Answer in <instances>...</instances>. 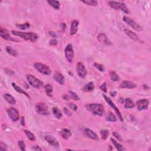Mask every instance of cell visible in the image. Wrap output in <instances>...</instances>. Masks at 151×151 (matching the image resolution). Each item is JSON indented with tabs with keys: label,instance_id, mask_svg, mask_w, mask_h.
<instances>
[{
	"label": "cell",
	"instance_id": "obj_2",
	"mask_svg": "<svg viewBox=\"0 0 151 151\" xmlns=\"http://www.w3.org/2000/svg\"><path fill=\"white\" fill-rule=\"evenodd\" d=\"M87 110L92 113L93 115L99 116H103L105 115V110L104 106L99 103H90L87 104L86 106Z\"/></svg>",
	"mask_w": 151,
	"mask_h": 151
},
{
	"label": "cell",
	"instance_id": "obj_13",
	"mask_svg": "<svg viewBox=\"0 0 151 151\" xmlns=\"http://www.w3.org/2000/svg\"><path fill=\"white\" fill-rule=\"evenodd\" d=\"M0 36L2 38H3L7 41H18L17 39H15L12 37L9 34L8 31L6 28H1L0 29Z\"/></svg>",
	"mask_w": 151,
	"mask_h": 151
},
{
	"label": "cell",
	"instance_id": "obj_23",
	"mask_svg": "<svg viewBox=\"0 0 151 151\" xmlns=\"http://www.w3.org/2000/svg\"><path fill=\"white\" fill-rule=\"evenodd\" d=\"M60 135L64 139H68L71 136V132L70 130L67 129H63L61 130Z\"/></svg>",
	"mask_w": 151,
	"mask_h": 151
},
{
	"label": "cell",
	"instance_id": "obj_14",
	"mask_svg": "<svg viewBox=\"0 0 151 151\" xmlns=\"http://www.w3.org/2000/svg\"><path fill=\"white\" fill-rule=\"evenodd\" d=\"M84 133L85 135L89 138H90L91 139L95 140H99V137L98 135L96 134V133L93 132V130L91 129H89L88 128H85L84 129Z\"/></svg>",
	"mask_w": 151,
	"mask_h": 151
},
{
	"label": "cell",
	"instance_id": "obj_49",
	"mask_svg": "<svg viewBox=\"0 0 151 151\" xmlns=\"http://www.w3.org/2000/svg\"><path fill=\"white\" fill-rule=\"evenodd\" d=\"M116 94H117V93H116V91H112L110 92V95L111 96H112V97H115V96L116 95Z\"/></svg>",
	"mask_w": 151,
	"mask_h": 151
},
{
	"label": "cell",
	"instance_id": "obj_40",
	"mask_svg": "<svg viewBox=\"0 0 151 151\" xmlns=\"http://www.w3.org/2000/svg\"><path fill=\"white\" fill-rule=\"evenodd\" d=\"M67 105L69 108H70L71 110H73V111H77V105H76L75 104H74L73 103H67Z\"/></svg>",
	"mask_w": 151,
	"mask_h": 151
},
{
	"label": "cell",
	"instance_id": "obj_50",
	"mask_svg": "<svg viewBox=\"0 0 151 151\" xmlns=\"http://www.w3.org/2000/svg\"><path fill=\"white\" fill-rule=\"evenodd\" d=\"M70 96L69 95H64L63 96V99L64 100H69V99H70Z\"/></svg>",
	"mask_w": 151,
	"mask_h": 151
},
{
	"label": "cell",
	"instance_id": "obj_15",
	"mask_svg": "<svg viewBox=\"0 0 151 151\" xmlns=\"http://www.w3.org/2000/svg\"><path fill=\"white\" fill-rule=\"evenodd\" d=\"M45 139L47 142L49 144L51 145L53 147L55 148H59V143L58 142V140L54 138L53 136L51 135H47L45 137Z\"/></svg>",
	"mask_w": 151,
	"mask_h": 151
},
{
	"label": "cell",
	"instance_id": "obj_12",
	"mask_svg": "<svg viewBox=\"0 0 151 151\" xmlns=\"http://www.w3.org/2000/svg\"><path fill=\"white\" fill-rule=\"evenodd\" d=\"M137 106L138 109L141 111L143 110H147L149 108V101L148 99H140L137 101Z\"/></svg>",
	"mask_w": 151,
	"mask_h": 151
},
{
	"label": "cell",
	"instance_id": "obj_44",
	"mask_svg": "<svg viewBox=\"0 0 151 151\" xmlns=\"http://www.w3.org/2000/svg\"><path fill=\"white\" fill-rule=\"evenodd\" d=\"M50 44L52 46H56L57 44V41L56 39H52L50 41Z\"/></svg>",
	"mask_w": 151,
	"mask_h": 151
},
{
	"label": "cell",
	"instance_id": "obj_48",
	"mask_svg": "<svg viewBox=\"0 0 151 151\" xmlns=\"http://www.w3.org/2000/svg\"><path fill=\"white\" fill-rule=\"evenodd\" d=\"M49 34H50V36L52 37H55L56 36V34L55 33H54L53 31H50L49 32Z\"/></svg>",
	"mask_w": 151,
	"mask_h": 151
},
{
	"label": "cell",
	"instance_id": "obj_26",
	"mask_svg": "<svg viewBox=\"0 0 151 151\" xmlns=\"http://www.w3.org/2000/svg\"><path fill=\"white\" fill-rule=\"evenodd\" d=\"M135 105L130 98H126L125 100V107L127 109L134 108Z\"/></svg>",
	"mask_w": 151,
	"mask_h": 151
},
{
	"label": "cell",
	"instance_id": "obj_16",
	"mask_svg": "<svg viewBox=\"0 0 151 151\" xmlns=\"http://www.w3.org/2000/svg\"><path fill=\"white\" fill-rule=\"evenodd\" d=\"M98 40L100 43L105 44L106 45H110V44H112V42L109 40V39L107 37L106 34L104 33H100L99 34L98 36Z\"/></svg>",
	"mask_w": 151,
	"mask_h": 151
},
{
	"label": "cell",
	"instance_id": "obj_20",
	"mask_svg": "<svg viewBox=\"0 0 151 151\" xmlns=\"http://www.w3.org/2000/svg\"><path fill=\"white\" fill-rule=\"evenodd\" d=\"M79 24V21L76 20H73L72 22H71L70 27V35L73 36L76 34L78 30Z\"/></svg>",
	"mask_w": 151,
	"mask_h": 151
},
{
	"label": "cell",
	"instance_id": "obj_7",
	"mask_svg": "<svg viewBox=\"0 0 151 151\" xmlns=\"http://www.w3.org/2000/svg\"><path fill=\"white\" fill-rule=\"evenodd\" d=\"M36 112L41 115H48L50 114L47 105L44 103H37L36 106Z\"/></svg>",
	"mask_w": 151,
	"mask_h": 151
},
{
	"label": "cell",
	"instance_id": "obj_19",
	"mask_svg": "<svg viewBox=\"0 0 151 151\" xmlns=\"http://www.w3.org/2000/svg\"><path fill=\"white\" fill-rule=\"evenodd\" d=\"M54 79L61 85H63L65 83V78L64 76L59 72H55L54 75Z\"/></svg>",
	"mask_w": 151,
	"mask_h": 151
},
{
	"label": "cell",
	"instance_id": "obj_27",
	"mask_svg": "<svg viewBox=\"0 0 151 151\" xmlns=\"http://www.w3.org/2000/svg\"><path fill=\"white\" fill-rule=\"evenodd\" d=\"M47 3L50 5L51 7L56 9V10L60 9V2L58 1H52V0H51V1H47Z\"/></svg>",
	"mask_w": 151,
	"mask_h": 151
},
{
	"label": "cell",
	"instance_id": "obj_11",
	"mask_svg": "<svg viewBox=\"0 0 151 151\" xmlns=\"http://www.w3.org/2000/svg\"><path fill=\"white\" fill-rule=\"evenodd\" d=\"M76 71L79 76L81 78H85L87 74V69L84 66V64L81 62H79L77 64Z\"/></svg>",
	"mask_w": 151,
	"mask_h": 151
},
{
	"label": "cell",
	"instance_id": "obj_10",
	"mask_svg": "<svg viewBox=\"0 0 151 151\" xmlns=\"http://www.w3.org/2000/svg\"><path fill=\"white\" fill-rule=\"evenodd\" d=\"M7 113L8 117L13 122H17L20 119V114L18 110L14 108H10L7 109Z\"/></svg>",
	"mask_w": 151,
	"mask_h": 151
},
{
	"label": "cell",
	"instance_id": "obj_22",
	"mask_svg": "<svg viewBox=\"0 0 151 151\" xmlns=\"http://www.w3.org/2000/svg\"><path fill=\"white\" fill-rule=\"evenodd\" d=\"M4 98L7 102L10 104V105H14L16 104V100L15 99V98L13 97V96H11L10 94H8V93L4 94Z\"/></svg>",
	"mask_w": 151,
	"mask_h": 151
},
{
	"label": "cell",
	"instance_id": "obj_33",
	"mask_svg": "<svg viewBox=\"0 0 151 151\" xmlns=\"http://www.w3.org/2000/svg\"><path fill=\"white\" fill-rule=\"evenodd\" d=\"M109 76L111 80L113 81H118L119 80V77L115 71H112L109 73Z\"/></svg>",
	"mask_w": 151,
	"mask_h": 151
},
{
	"label": "cell",
	"instance_id": "obj_32",
	"mask_svg": "<svg viewBox=\"0 0 151 151\" xmlns=\"http://www.w3.org/2000/svg\"><path fill=\"white\" fill-rule=\"evenodd\" d=\"M24 133L26 135L27 138L29 140H30L31 141H35L36 138V136L34 135L33 133H32L31 131H30L28 130H24Z\"/></svg>",
	"mask_w": 151,
	"mask_h": 151
},
{
	"label": "cell",
	"instance_id": "obj_43",
	"mask_svg": "<svg viewBox=\"0 0 151 151\" xmlns=\"http://www.w3.org/2000/svg\"><path fill=\"white\" fill-rule=\"evenodd\" d=\"M0 149L2 151H6L7 150V145L2 142H1V147H0Z\"/></svg>",
	"mask_w": 151,
	"mask_h": 151
},
{
	"label": "cell",
	"instance_id": "obj_37",
	"mask_svg": "<svg viewBox=\"0 0 151 151\" xmlns=\"http://www.w3.org/2000/svg\"><path fill=\"white\" fill-rule=\"evenodd\" d=\"M69 96H70V98L71 99H72L74 100L77 101L80 100V98H79V96L77 95V94L75 92H73L72 91H69Z\"/></svg>",
	"mask_w": 151,
	"mask_h": 151
},
{
	"label": "cell",
	"instance_id": "obj_6",
	"mask_svg": "<svg viewBox=\"0 0 151 151\" xmlns=\"http://www.w3.org/2000/svg\"><path fill=\"white\" fill-rule=\"evenodd\" d=\"M123 20L124 21L126 24H128L130 27H132L133 30H135L137 31H142V27L140 25H139L137 23H136L133 19L130 18V17L128 16H124L123 18Z\"/></svg>",
	"mask_w": 151,
	"mask_h": 151
},
{
	"label": "cell",
	"instance_id": "obj_21",
	"mask_svg": "<svg viewBox=\"0 0 151 151\" xmlns=\"http://www.w3.org/2000/svg\"><path fill=\"white\" fill-rule=\"evenodd\" d=\"M12 86L13 87L14 89V90H16L17 92H18L20 94H22V95H25L27 98H28V99H30V96L27 93L26 91H24L23 89H21L20 86H17L15 83H12Z\"/></svg>",
	"mask_w": 151,
	"mask_h": 151
},
{
	"label": "cell",
	"instance_id": "obj_3",
	"mask_svg": "<svg viewBox=\"0 0 151 151\" xmlns=\"http://www.w3.org/2000/svg\"><path fill=\"white\" fill-rule=\"evenodd\" d=\"M108 4L111 8L115 9L116 10H121L126 14L130 13L129 9L123 2L117 1H109Z\"/></svg>",
	"mask_w": 151,
	"mask_h": 151
},
{
	"label": "cell",
	"instance_id": "obj_47",
	"mask_svg": "<svg viewBox=\"0 0 151 151\" xmlns=\"http://www.w3.org/2000/svg\"><path fill=\"white\" fill-rule=\"evenodd\" d=\"M21 124L22 126H25V120H24V118L22 117L21 118Z\"/></svg>",
	"mask_w": 151,
	"mask_h": 151
},
{
	"label": "cell",
	"instance_id": "obj_5",
	"mask_svg": "<svg viewBox=\"0 0 151 151\" xmlns=\"http://www.w3.org/2000/svg\"><path fill=\"white\" fill-rule=\"evenodd\" d=\"M34 67L38 72L41 74H43L44 75L48 76L50 75L51 73V71L50 70V69L49 68V67L45 65V64H44L37 62L34 63Z\"/></svg>",
	"mask_w": 151,
	"mask_h": 151
},
{
	"label": "cell",
	"instance_id": "obj_17",
	"mask_svg": "<svg viewBox=\"0 0 151 151\" xmlns=\"http://www.w3.org/2000/svg\"><path fill=\"white\" fill-rule=\"evenodd\" d=\"M136 84L132 81L124 80L121 82L119 87L122 89H134L136 87Z\"/></svg>",
	"mask_w": 151,
	"mask_h": 151
},
{
	"label": "cell",
	"instance_id": "obj_8",
	"mask_svg": "<svg viewBox=\"0 0 151 151\" xmlns=\"http://www.w3.org/2000/svg\"><path fill=\"white\" fill-rule=\"evenodd\" d=\"M103 98H105V99L106 102L108 103V105H109L111 108H113V109H114V110H115V113H116V115H117V116H118V118L121 121V122H123V117L122 116V114H121L120 110L118 109V108L115 105V103L113 102L112 100H111L108 97V96H106L105 95H103Z\"/></svg>",
	"mask_w": 151,
	"mask_h": 151
},
{
	"label": "cell",
	"instance_id": "obj_9",
	"mask_svg": "<svg viewBox=\"0 0 151 151\" xmlns=\"http://www.w3.org/2000/svg\"><path fill=\"white\" fill-rule=\"evenodd\" d=\"M65 52V56L68 61L69 63H71L73 62L74 56H75V53H74V50L73 48V46L71 44H69L64 50Z\"/></svg>",
	"mask_w": 151,
	"mask_h": 151
},
{
	"label": "cell",
	"instance_id": "obj_28",
	"mask_svg": "<svg viewBox=\"0 0 151 151\" xmlns=\"http://www.w3.org/2000/svg\"><path fill=\"white\" fill-rule=\"evenodd\" d=\"M106 120L109 121V122H115L117 121V118H116L115 115L112 112H109L107 113V115H106Z\"/></svg>",
	"mask_w": 151,
	"mask_h": 151
},
{
	"label": "cell",
	"instance_id": "obj_4",
	"mask_svg": "<svg viewBox=\"0 0 151 151\" xmlns=\"http://www.w3.org/2000/svg\"><path fill=\"white\" fill-rule=\"evenodd\" d=\"M27 79L28 80L30 85L36 89H40L43 86V82L40 79L36 78L35 76L31 75L27 76Z\"/></svg>",
	"mask_w": 151,
	"mask_h": 151
},
{
	"label": "cell",
	"instance_id": "obj_36",
	"mask_svg": "<svg viewBox=\"0 0 151 151\" xmlns=\"http://www.w3.org/2000/svg\"><path fill=\"white\" fill-rule=\"evenodd\" d=\"M30 25V24L28 23H24V24H16V27L17 28H18V29L21 30H26L27 28H28Z\"/></svg>",
	"mask_w": 151,
	"mask_h": 151
},
{
	"label": "cell",
	"instance_id": "obj_42",
	"mask_svg": "<svg viewBox=\"0 0 151 151\" xmlns=\"http://www.w3.org/2000/svg\"><path fill=\"white\" fill-rule=\"evenodd\" d=\"M100 90L103 91V92L106 93L107 92V85H106V83H103L102 85L100 86Z\"/></svg>",
	"mask_w": 151,
	"mask_h": 151
},
{
	"label": "cell",
	"instance_id": "obj_51",
	"mask_svg": "<svg viewBox=\"0 0 151 151\" xmlns=\"http://www.w3.org/2000/svg\"><path fill=\"white\" fill-rule=\"evenodd\" d=\"M143 88H144L145 90H146V89H147V90H148V89H149V87H148V86H147V85H143Z\"/></svg>",
	"mask_w": 151,
	"mask_h": 151
},
{
	"label": "cell",
	"instance_id": "obj_18",
	"mask_svg": "<svg viewBox=\"0 0 151 151\" xmlns=\"http://www.w3.org/2000/svg\"><path fill=\"white\" fill-rule=\"evenodd\" d=\"M124 32L130 39H132L135 41H140V38L139 37V36L135 33H134V32H133L132 31L127 28H125L124 30Z\"/></svg>",
	"mask_w": 151,
	"mask_h": 151
},
{
	"label": "cell",
	"instance_id": "obj_34",
	"mask_svg": "<svg viewBox=\"0 0 151 151\" xmlns=\"http://www.w3.org/2000/svg\"><path fill=\"white\" fill-rule=\"evenodd\" d=\"M109 135V131L107 129H103L100 131V136L103 140H106Z\"/></svg>",
	"mask_w": 151,
	"mask_h": 151
},
{
	"label": "cell",
	"instance_id": "obj_46",
	"mask_svg": "<svg viewBox=\"0 0 151 151\" xmlns=\"http://www.w3.org/2000/svg\"><path fill=\"white\" fill-rule=\"evenodd\" d=\"M33 149L35 150H42L41 148L39 147L38 145H36L33 148Z\"/></svg>",
	"mask_w": 151,
	"mask_h": 151
},
{
	"label": "cell",
	"instance_id": "obj_31",
	"mask_svg": "<svg viewBox=\"0 0 151 151\" xmlns=\"http://www.w3.org/2000/svg\"><path fill=\"white\" fill-rule=\"evenodd\" d=\"M110 140L112 141V142L113 143V144L115 146V148L117 149L119 151H122V150H125V149L123 147V146L122 145H120L119 143H118L117 141L116 140L114 139L113 138H111L110 139Z\"/></svg>",
	"mask_w": 151,
	"mask_h": 151
},
{
	"label": "cell",
	"instance_id": "obj_39",
	"mask_svg": "<svg viewBox=\"0 0 151 151\" xmlns=\"http://www.w3.org/2000/svg\"><path fill=\"white\" fill-rule=\"evenodd\" d=\"M18 145L21 150H26V144L23 140H19L18 142Z\"/></svg>",
	"mask_w": 151,
	"mask_h": 151
},
{
	"label": "cell",
	"instance_id": "obj_30",
	"mask_svg": "<svg viewBox=\"0 0 151 151\" xmlns=\"http://www.w3.org/2000/svg\"><path fill=\"white\" fill-rule=\"evenodd\" d=\"M53 115L54 116H55V117L58 119H61V118H62L63 115H62V113H61V111L59 110V109L58 108H54L53 109Z\"/></svg>",
	"mask_w": 151,
	"mask_h": 151
},
{
	"label": "cell",
	"instance_id": "obj_35",
	"mask_svg": "<svg viewBox=\"0 0 151 151\" xmlns=\"http://www.w3.org/2000/svg\"><path fill=\"white\" fill-rule=\"evenodd\" d=\"M81 2L90 6L94 7L97 6L98 5V2L96 0H85V1H81Z\"/></svg>",
	"mask_w": 151,
	"mask_h": 151
},
{
	"label": "cell",
	"instance_id": "obj_1",
	"mask_svg": "<svg viewBox=\"0 0 151 151\" xmlns=\"http://www.w3.org/2000/svg\"><path fill=\"white\" fill-rule=\"evenodd\" d=\"M11 33L13 35L19 37L23 39L26 40L27 41H30L33 42V43H36L38 38V36L35 33H32V32H21L18 31H12Z\"/></svg>",
	"mask_w": 151,
	"mask_h": 151
},
{
	"label": "cell",
	"instance_id": "obj_38",
	"mask_svg": "<svg viewBox=\"0 0 151 151\" xmlns=\"http://www.w3.org/2000/svg\"><path fill=\"white\" fill-rule=\"evenodd\" d=\"M94 66H95L96 69H98L100 71H101V72H105V66L102 65V64L95 63H94Z\"/></svg>",
	"mask_w": 151,
	"mask_h": 151
},
{
	"label": "cell",
	"instance_id": "obj_52",
	"mask_svg": "<svg viewBox=\"0 0 151 151\" xmlns=\"http://www.w3.org/2000/svg\"><path fill=\"white\" fill-rule=\"evenodd\" d=\"M120 100H121V101H120L121 103H123V102H124V100H123V99H122V98H120Z\"/></svg>",
	"mask_w": 151,
	"mask_h": 151
},
{
	"label": "cell",
	"instance_id": "obj_41",
	"mask_svg": "<svg viewBox=\"0 0 151 151\" xmlns=\"http://www.w3.org/2000/svg\"><path fill=\"white\" fill-rule=\"evenodd\" d=\"M113 137H115L116 139H117L119 141H122L123 140L122 137H121V135L119 134V133H118V132H113Z\"/></svg>",
	"mask_w": 151,
	"mask_h": 151
},
{
	"label": "cell",
	"instance_id": "obj_25",
	"mask_svg": "<svg viewBox=\"0 0 151 151\" xmlns=\"http://www.w3.org/2000/svg\"><path fill=\"white\" fill-rule=\"evenodd\" d=\"M6 50L7 51V53L9 54V55L12 56L13 57H18V51H17L16 50H15L13 48H12L11 47H9V46H7L6 48Z\"/></svg>",
	"mask_w": 151,
	"mask_h": 151
},
{
	"label": "cell",
	"instance_id": "obj_45",
	"mask_svg": "<svg viewBox=\"0 0 151 151\" xmlns=\"http://www.w3.org/2000/svg\"><path fill=\"white\" fill-rule=\"evenodd\" d=\"M64 112L66 113V115L68 116H71V113L70 112V111L68 109H67L66 108H64Z\"/></svg>",
	"mask_w": 151,
	"mask_h": 151
},
{
	"label": "cell",
	"instance_id": "obj_29",
	"mask_svg": "<svg viewBox=\"0 0 151 151\" xmlns=\"http://www.w3.org/2000/svg\"><path fill=\"white\" fill-rule=\"evenodd\" d=\"M44 90H45L47 95L48 96H50V97H51L52 96L51 94L53 91V86H52L50 84H47L46 85L44 86Z\"/></svg>",
	"mask_w": 151,
	"mask_h": 151
},
{
	"label": "cell",
	"instance_id": "obj_24",
	"mask_svg": "<svg viewBox=\"0 0 151 151\" xmlns=\"http://www.w3.org/2000/svg\"><path fill=\"white\" fill-rule=\"evenodd\" d=\"M95 89V85L93 82H89L83 86L82 90L86 92H90Z\"/></svg>",
	"mask_w": 151,
	"mask_h": 151
}]
</instances>
